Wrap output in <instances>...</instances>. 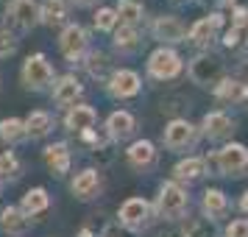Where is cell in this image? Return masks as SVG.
<instances>
[{
  "mask_svg": "<svg viewBox=\"0 0 248 237\" xmlns=\"http://www.w3.org/2000/svg\"><path fill=\"white\" fill-rule=\"evenodd\" d=\"M154 34H156V39H162V42H184L187 28H184L181 20H176V17H159L156 23H154Z\"/></svg>",
  "mask_w": 248,
  "mask_h": 237,
  "instance_id": "8fae6325",
  "label": "cell"
},
{
  "mask_svg": "<svg viewBox=\"0 0 248 237\" xmlns=\"http://www.w3.org/2000/svg\"><path fill=\"white\" fill-rule=\"evenodd\" d=\"M50 126H53V120H50V114L47 112H31V117L25 120V134L45 137L47 131H50Z\"/></svg>",
  "mask_w": 248,
  "mask_h": 237,
  "instance_id": "cb8c5ba5",
  "label": "cell"
},
{
  "mask_svg": "<svg viewBox=\"0 0 248 237\" xmlns=\"http://www.w3.org/2000/svg\"><path fill=\"white\" fill-rule=\"evenodd\" d=\"M81 95V84L76 76H64V79H59L56 90H53V101L59 106H70V103H76V98Z\"/></svg>",
  "mask_w": 248,
  "mask_h": 237,
  "instance_id": "4fadbf2b",
  "label": "cell"
},
{
  "mask_svg": "<svg viewBox=\"0 0 248 237\" xmlns=\"http://www.w3.org/2000/svg\"><path fill=\"white\" fill-rule=\"evenodd\" d=\"M154 159H156V151H154V145L148 140H140V142H134L128 148V162L134 168H148V165H154Z\"/></svg>",
  "mask_w": 248,
  "mask_h": 237,
  "instance_id": "e0dca14e",
  "label": "cell"
},
{
  "mask_svg": "<svg viewBox=\"0 0 248 237\" xmlns=\"http://www.w3.org/2000/svg\"><path fill=\"white\" fill-rule=\"evenodd\" d=\"M0 137L3 140H23L25 137V123H20V120H14V117H9V120H3L0 123Z\"/></svg>",
  "mask_w": 248,
  "mask_h": 237,
  "instance_id": "83f0119b",
  "label": "cell"
},
{
  "mask_svg": "<svg viewBox=\"0 0 248 237\" xmlns=\"http://www.w3.org/2000/svg\"><path fill=\"white\" fill-rule=\"evenodd\" d=\"M95 120H98V114H95V109L92 106H73L67 114V128L70 131H78V134H87V131H92V126H95Z\"/></svg>",
  "mask_w": 248,
  "mask_h": 237,
  "instance_id": "7c38bea8",
  "label": "cell"
},
{
  "mask_svg": "<svg viewBox=\"0 0 248 237\" xmlns=\"http://www.w3.org/2000/svg\"><path fill=\"white\" fill-rule=\"evenodd\" d=\"M203 212L209 218H217V215L226 212V195L220 190H206L203 192Z\"/></svg>",
  "mask_w": 248,
  "mask_h": 237,
  "instance_id": "484cf974",
  "label": "cell"
},
{
  "mask_svg": "<svg viewBox=\"0 0 248 237\" xmlns=\"http://www.w3.org/2000/svg\"><path fill=\"white\" fill-rule=\"evenodd\" d=\"M201 173H203V159H184V162L176 165V176L179 179L192 181V179H198Z\"/></svg>",
  "mask_w": 248,
  "mask_h": 237,
  "instance_id": "4316f807",
  "label": "cell"
},
{
  "mask_svg": "<svg viewBox=\"0 0 248 237\" xmlns=\"http://www.w3.org/2000/svg\"><path fill=\"white\" fill-rule=\"evenodd\" d=\"M148 221H151V206L142 198H128L120 206V223L128 229H142V226H148Z\"/></svg>",
  "mask_w": 248,
  "mask_h": 237,
  "instance_id": "5b68a950",
  "label": "cell"
},
{
  "mask_svg": "<svg viewBox=\"0 0 248 237\" xmlns=\"http://www.w3.org/2000/svg\"><path fill=\"white\" fill-rule=\"evenodd\" d=\"M45 162L47 168H53V173H67L70 170V151L64 142H56L45 151Z\"/></svg>",
  "mask_w": 248,
  "mask_h": 237,
  "instance_id": "2e32d148",
  "label": "cell"
},
{
  "mask_svg": "<svg viewBox=\"0 0 248 237\" xmlns=\"http://www.w3.org/2000/svg\"><path fill=\"white\" fill-rule=\"evenodd\" d=\"M192 140H195V128H192L187 120H173V123H168V128H165V145L173 148V151L187 148Z\"/></svg>",
  "mask_w": 248,
  "mask_h": 237,
  "instance_id": "ba28073f",
  "label": "cell"
},
{
  "mask_svg": "<svg viewBox=\"0 0 248 237\" xmlns=\"http://www.w3.org/2000/svg\"><path fill=\"white\" fill-rule=\"evenodd\" d=\"M73 3H78V6H90L92 0H73Z\"/></svg>",
  "mask_w": 248,
  "mask_h": 237,
  "instance_id": "74e56055",
  "label": "cell"
},
{
  "mask_svg": "<svg viewBox=\"0 0 248 237\" xmlns=\"http://www.w3.org/2000/svg\"><path fill=\"white\" fill-rule=\"evenodd\" d=\"M12 50H14V36L6 34V31H0V59L9 56Z\"/></svg>",
  "mask_w": 248,
  "mask_h": 237,
  "instance_id": "e575fe53",
  "label": "cell"
},
{
  "mask_svg": "<svg viewBox=\"0 0 248 237\" xmlns=\"http://www.w3.org/2000/svg\"><path fill=\"white\" fill-rule=\"evenodd\" d=\"M148 70L156 79H173L181 70V59L173 50H168V47H159L156 53H151V59H148Z\"/></svg>",
  "mask_w": 248,
  "mask_h": 237,
  "instance_id": "277c9868",
  "label": "cell"
},
{
  "mask_svg": "<svg viewBox=\"0 0 248 237\" xmlns=\"http://www.w3.org/2000/svg\"><path fill=\"white\" fill-rule=\"evenodd\" d=\"M87 70H90V76H103V73L109 70V59H106V53H101V50H95V53H90Z\"/></svg>",
  "mask_w": 248,
  "mask_h": 237,
  "instance_id": "f546056e",
  "label": "cell"
},
{
  "mask_svg": "<svg viewBox=\"0 0 248 237\" xmlns=\"http://www.w3.org/2000/svg\"><path fill=\"white\" fill-rule=\"evenodd\" d=\"M73 192L78 195V198H92L95 192H98V173L95 170H84V173H78L76 176V181H73Z\"/></svg>",
  "mask_w": 248,
  "mask_h": 237,
  "instance_id": "d6986e66",
  "label": "cell"
},
{
  "mask_svg": "<svg viewBox=\"0 0 248 237\" xmlns=\"http://www.w3.org/2000/svg\"><path fill=\"white\" fill-rule=\"evenodd\" d=\"M217 168L223 173H240L248 168V151L243 145H226L217 151Z\"/></svg>",
  "mask_w": 248,
  "mask_h": 237,
  "instance_id": "52a82bcc",
  "label": "cell"
},
{
  "mask_svg": "<svg viewBox=\"0 0 248 237\" xmlns=\"http://www.w3.org/2000/svg\"><path fill=\"white\" fill-rule=\"evenodd\" d=\"M17 170H20V165H17V159L12 154H0V179L17 176Z\"/></svg>",
  "mask_w": 248,
  "mask_h": 237,
  "instance_id": "d6a6232c",
  "label": "cell"
},
{
  "mask_svg": "<svg viewBox=\"0 0 248 237\" xmlns=\"http://www.w3.org/2000/svg\"><path fill=\"white\" fill-rule=\"evenodd\" d=\"M47 204H50L47 192L42 190V187H34V190L25 192V198H23V212H25V215L42 212V209H47Z\"/></svg>",
  "mask_w": 248,
  "mask_h": 237,
  "instance_id": "7402d4cb",
  "label": "cell"
},
{
  "mask_svg": "<svg viewBox=\"0 0 248 237\" xmlns=\"http://www.w3.org/2000/svg\"><path fill=\"white\" fill-rule=\"evenodd\" d=\"M203 131H206V137H212V140H220V137L232 134V120L223 112H209L203 117Z\"/></svg>",
  "mask_w": 248,
  "mask_h": 237,
  "instance_id": "5bb4252c",
  "label": "cell"
},
{
  "mask_svg": "<svg viewBox=\"0 0 248 237\" xmlns=\"http://www.w3.org/2000/svg\"><path fill=\"white\" fill-rule=\"evenodd\" d=\"M159 237H187V235H184V229H170V232H162Z\"/></svg>",
  "mask_w": 248,
  "mask_h": 237,
  "instance_id": "d590c367",
  "label": "cell"
},
{
  "mask_svg": "<svg viewBox=\"0 0 248 237\" xmlns=\"http://www.w3.org/2000/svg\"><path fill=\"white\" fill-rule=\"evenodd\" d=\"M140 90V76L131 73V70H117L109 81V92L114 98H128V95H137Z\"/></svg>",
  "mask_w": 248,
  "mask_h": 237,
  "instance_id": "30bf717a",
  "label": "cell"
},
{
  "mask_svg": "<svg viewBox=\"0 0 248 237\" xmlns=\"http://www.w3.org/2000/svg\"><path fill=\"white\" fill-rule=\"evenodd\" d=\"M184 235L187 237H212V229L206 221H190V223L184 226Z\"/></svg>",
  "mask_w": 248,
  "mask_h": 237,
  "instance_id": "1f68e13d",
  "label": "cell"
},
{
  "mask_svg": "<svg viewBox=\"0 0 248 237\" xmlns=\"http://www.w3.org/2000/svg\"><path fill=\"white\" fill-rule=\"evenodd\" d=\"M156 209L159 215H165V218H181L184 209H187V192L181 190L179 184H165L162 190H159V198H156Z\"/></svg>",
  "mask_w": 248,
  "mask_h": 237,
  "instance_id": "3957f363",
  "label": "cell"
},
{
  "mask_svg": "<svg viewBox=\"0 0 248 237\" xmlns=\"http://www.w3.org/2000/svg\"><path fill=\"white\" fill-rule=\"evenodd\" d=\"M67 17V6H64V0H45L42 6H39V20L47 25H56L62 23Z\"/></svg>",
  "mask_w": 248,
  "mask_h": 237,
  "instance_id": "ffe728a7",
  "label": "cell"
},
{
  "mask_svg": "<svg viewBox=\"0 0 248 237\" xmlns=\"http://www.w3.org/2000/svg\"><path fill=\"white\" fill-rule=\"evenodd\" d=\"M106 128H109V134H112L114 140H125V137L134 131V117L128 112H114L112 117H109Z\"/></svg>",
  "mask_w": 248,
  "mask_h": 237,
  "instance_id": "ac0fdd59",
  "label": "cell"
},
{
  "mask_svg": "<svg viewBox=\"0 0 248 237\" xmlns=\"http://www.w3.org/2000/svg\"><path fill=\"white\" fill-rule=\"evenodd\" d=\"M240 206H243V209H246V212H248V192H246V195H243V201H240Z\"/></svg>",
  "mask_w": 248,
  "mask_h": 237,
  "instance_id": "8d00e7d4",
  "label": "cell"
},
{
  "mask_svg": "<svg viewBox=\"0 0 248 237\" xmlns=\"http://www.w3.org/2000/svg\"><path fill=\"white\" fill-rule=\"evenodd\" d=\"M95 25H98L101 31H112L114 25H117V12H112V9H101V12L95 14Z\"/></svg>",
  "mask_w": 248,
  "mask_h": 237,
  "instance_id": "4dcf8cb0",
  "label": "cell"
},
{
  "mask_svg": "<svg viewBox=\"0 0 248 237\" xmlns=\"http://www.w3.org/2000/svg\"><path fill=\"white\" fill-rule=\"evenodd\" d=\"M50 79H53V70H50L47 59L42 56V53H34V56L25 59L23 81H25V87H28V90H42V87L50 84Z\"/></svg>",
  "mask_w": 248,
  "mask_h": 237,
  "instance_id": "7a4b0ae2",
  "label": "cell"
},
{
  "mask_svg": "<svg viewBox=\"0 0 248 237\" xmlns=\"http://www.w3.org/2000/svg\"><path fill=\"white\" fill-rule=\"evenodd\" d=\"M81 237H92V232L90 229H81Z\"/></svg>",
  "mask_w": 248,
  "mask_h": 237,
  "instance_id": "f35d334b",
  "label": "cell"
},
{
  "mask_svg": "<svg viewBox=\"0 0 248 237\" xmlns=\"http://www.w3.org/2000/svg\"><path fill=\"white\" fill-rule=\"evenodd\" d=\"M217 28H220V17H203V20H198V23L192 25L190 39L195 45H206V42L217 34Z\"/></svg>",
  "mask_w": 248,
  "mask_h": 237,
  "instance_id": "9a60e30c",
  "label": "cell"
},
{
  "mask_svg": "<svg viewBox=\"0 0 248 237\" xmlns=\"http://www.w3.org/2000/svg\"><path fill=\"white\" fill-rule=\"evenodd\" d=\"M117 20L123 25H131V28H134V25L142 20V6L134 3V0H120V3H117Z\"/></svg>",
  "mask_w": 248,
  "mask_h": 237,
  "instance_id": "603a6c76",
  "label": "cell"
},
{
  "mask_svg": "<svg viewBox=\"0 0 248 237\" xmlns=\"http://www.w3.org/2000/svg\"><path fill=\"white\" fill-rule=\"evenodd\" d=\"M3 229L12 232V235H23L25 229H28V218L20 209L9 206V209H3Z\"/></svg>",
  "mask_w": 248,
  "mask_h": 237,
  "instance_id": "d4e9b609",
  "label": "cell"
},
{
  "mask_svg": "<svg viewBox=\"0 0 248 237\" xmlns=\"http://www.w3.org/2000/svg\"><path fill=\"white\" fill-rule=\"evenodd\" d=\"M9 14H12V20L20 28H31V25L39 23V6H36L34 0H12Z\"/></svg>",
  "mask_w": 248,
  "mask_h": 237,
  "instance_id": "9c48e42d",
  "label": "cell"
},
{
  "mask_svg": "<svg viewBox=\"0 0 248 237\" xmlns=\"http://www.w3.org/2000/svg\"><path fill=\"white\" fill-rule=\"evenodd\" d=\"M59 45H62V53H64V59H70V62L81 59L84 47H87V34H84V28H81V25H67V28L62 31Z\"/></svg>",
  "mask_w": 248,
  "mask_h": 237,
  "instance_id": "8992f818",
  "label": "cell"
},
{
  "mask_svg": "<svg viewBox=\"0 0 248 237\" xmlns=\"http://www.w3.org/2000/svg\"><path fill=\"white\" fill-rule=\"evenodd\" d=\"M190 79L201 87H217L223 81V59L217 53H201L192 59Z\"/></svg>",
  "mask_w": 248,
  "mask_h": 237,
  "instance_id": "6da1fadb",
  "label": "cell"
},
{
  "mask_svg": "<svg viewBox=\"0 0 248 237\" xmlns=\"http://www.w3.org/2000/svg\"><path fill=\"white\" fill-rule=\"evenodd\" d=\"M215 95L220 98V101H243L248 98V87L246 84H240V81H220L217 87H215Z\"/></svg>",
  "mask_w": 248,
  "mask_h": 237,
  "instance_id": "44dd1931",
  "label": "cell"
},
{
  "mask_svg": "<svg viewBox=\"0 0 248 237\" xmlns=\"http://www.w3.org/2000/svg\"><path fill=\"white\" fill-rule=\"evenodd\" d=\"M114 45L120 47V50H131V47H137V31L131 28V25H123V28L114 34Z\"/></svg>",
  "mask_w": 248,
  "mask_h": 237,
  "instance_id": "f1b7e54d",
  "label": "cell"
},
{
  "mask_svg": "<svg viewBox=\"0 0 248 237\" xmlns=\"http://www.w3.org/2000/svg\"><path fill=\"white\" fill-rule=\"evenodd\" d=\"M226 237H248V221H232L226 229Z\"/></svg>",
  "mask_w": 248,
  "mask_h": 237,
  "instance_id": "836d02e7",
  "label": "cell"
}]
</instances>
